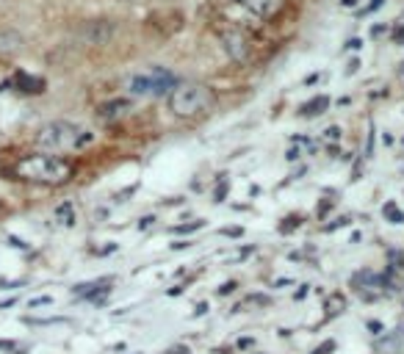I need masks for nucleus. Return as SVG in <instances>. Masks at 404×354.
<instances>
[{
    "label": "nucleus",
    "instance_id": "nucleus-1",
    "mask_svg": "<svg viewBox=\"0 0 404 354\" xmlns=\"http://www.w3.org/2000/svg\"><path fill=\"white\" fill-rule=\"evenodd\" d=\"M94 141V133L73 125V122H50L36 133V144L42 150L50 153H73V150H84Z\"/></svg>",
    "mask_w": 404,
    "mask_h": 354
},
{
    "label": "nucleus",
    "instance_id": "nucleus-2",
    "mask_svg": "<svg viewBox=\"0 0 404 354\" xmlns=\"http://www.w3.org/2000/svg\"><path fill=\"white\" fill-rule=\"evenodd\" d=\"M17 177L34 183H64L73 177V164L58 155H28L14 166Z\"/></svg>",
    "mask_w": 404,
    "mask_h": 354
},
{
    "label": "nucleus",
    "instance_id": "nucleus-3",
    "mask_svg": "<svg viewBox=\"0 0 404 354\" xmlns=\"http://www.w3.org/2000/svg\"><path fill=\"white\" fill-rule=\"evenodd\" d=\"M214 105V89L205 84H177L169 92V111L175 116H199Z\"/></svg>",
    "mask_w": 404,
    "mask_h": 354
},
{
    "label": "nucleus",
    "instance_id": "nucleus-4",
    "mask_svg": "<svg viewBox=\"0 0 404 354\" xmlns=\"http://www.w3.org/2000/svg\"><path fill=\"white\" fill-rule=\"evenodd\" d=\"M130 97H158L169 89H175V81L169 73L164 69H150V73H139V75H130L125 84Z\"/></svg>",
    "mask_w": 404,
    "mask_h": 354
},
{
    "label": "nucleus",
    "instance_id": "nucleus-5",
    "mask_svg": "<svg viewBox=\"0 0 404 354\" xmlns=\"http://www.w3.org/2000/svg\"><path fill=\"white\" fill-rule=\"evenodd\" d=\"M222 42H225V50H227V55H230L233 61H247V55H249V45H247V36H244L241 31L230 28V31L222 36Z\"/></svg>",
    "mask_w": 404,
    "mask_h": 354
},
{
    "label": "nucleus",
    "instance_id": "nucleus-6",
    "mask_svg": "<svg viewBox=\"0 0 404 354\" xmlns=\"http://www.w3.org/2000/svg\"><path fill=\"white\" fill-rule=\"evenodd\" d=\"M238 3L255 17H272L283 9V0H238Z\"/></svg>",
    "mask_w": 404,
    "mask_h": 354
},
{
    "label": "nucleus",
    "instance_id": "nucleus-7",
    "mask_svg": "<svg viewBox=\"0 0 404 354\" xmlns=\"http://www.w3.org/2000/svg\"><path fill=\"white\" fill-rule=\"evenodd\" d=\"M130 111V103L127 100H111V103H105V105H100L97 108V116L100 119H119V116H125Z\"/></svg>",
    "mask_w": 404,
    "mask_h": 354
},
{
    "label": "nucleus",
    "instance_id": "nucleus-8",
    "mask_svg": "<svg viewBox=\"0 0 404 354\" xmlns=\"http://www.w3.org/2000/svg\"><path fill=\"white\" fill-rule=\"evenodd\" d=\"M55 222L64 225V227H73L75 225V205L73 202H64L55 207Z\"/></svg>",
    "mask_w": 404,
    "mask_h": 354
},
{
    "label": "nucleus",
    "instance_id": "nucleus-9",
    "mask_svg": "<svg viewBox=\"0 0 404 354\" xmlns=\"http://www.w3.org/2000/svg\"><path fill=\"white\" fill-rule=\"evenodd\" d=\"M23 47V36L17 31H0V53H12Z\"/></svg>",
    "mask_w": 404,
    "mask_h": 354
},
{
    "label": "nucleus",
    "instance_id": "nucleus-10",
    "mask_svg": "<svg viewBox=\"0 0 404 354\" xmlns=\"http://www.w3.org/2000/svg\"><path fill=\"white\" fill-rule=\"evenodd\" d=\"M344 307H346V299H344L341 294H329V299H327V316H329V318L338 316V313H344Z\"/></svg>",
    "mask_w": 404,
    "mask_h": 354
},
{
    "label": "nucleus",
    "instance_id": "nucleus-11",
    "mask_svg": "<svg viewBox=\"0 0 404 354\" xmlns=\"http://www.w3.org/2000/svg\"><path fill=\"white\" fill-rule=\"evenodd\" d=\"M327 105H329V100H327V97H318V100H310L307 105H302V114H305V116L324 114V111H327Z\"/></svg>",
    "mask_w": 404,
    "mask_h": 354
},
{
    "label": "nucleus",
    "instance_id": "nucleus-12",
    "mask_svg": "<svg viewBox=\"0 0 404 354\" xmlns=\"http://www.w3.org/2000/svg\"><path fill=\"white\" fill-rule=\"evenodd\" d=\"M385 210H388V216H390V219H393V222H396V225H399V222H401V219H404V216H401V214H399V210H396V207H393V205H388V207H385Z\"/></svg>",
    "mask_w": 404,
    "mask_h": 354
},
{
    "label": "nucleus",
    "instance_id": "nucleus-13",
    "mask_svg": "<svg viewBox=\"0 0 404 354\" xmlns=\"http://www.w3.org/2000/svg\"><path fill=\"white\" fill-rule=\"evenodd\" d=\"M53 299L50 296H39V299H31V307H39V305H50Z\"/></svg>",
    "mask_w": 404,
    "mask_h": 354
},
{
    "label": "nucleus",
    "instance_id": "nucleus-14",
    "mask_svg": "<svg viewBox=\"0 0 404 354\" xmlns=\"http://www.w3.org/2000/svg\"><path fill=\"white\" fill-rule=\"evenodd\" d=\"M169 354H191V351H188V349H186V351H183V349H175V351H169Z\"/></svg>",
    "mask_w": 404,
    "mask_h": 354
}]
</instances>
